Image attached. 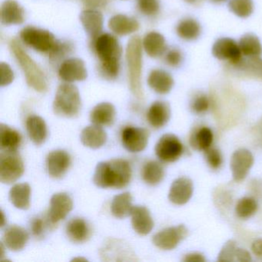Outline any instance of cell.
I'll use <instances>...</instances> for the list:
<instances>
[{"label": "cell", "instance_id": "6da1fadb", "mask_svg": "<svg viewBox=\"0 0 262 262\" xmlns=\"http://www.w3.org/2000/svg\"><path fill=\"white\" fill-rule=\"evenodd\" d=\"M132 174L131 165L128 161L112 159L98 164L93 176V182L99 188L122 189L130 183Z\"/></svg>", "mask_w": 262, "mask_h": 262}, {"label": "cell", "instance_id": "7a4b0ae2", "mask_svg": "<svg viewBox=\"0 0 262 262\" xmlns=\"http://www.w3.org/2000/svg\"><path fill=\"white\" fill-rule=\"evenodd\" d=\"M10 47L12 53L25 74L26 80L29 86L39 93H46L48 90V84L45 74L40 67L26 53L17 40H11Z\"/></svg>", "mask_w": 262, "mask_h": 262}, {"label": "cell", "instance_id": "3957f363", "mask_svg": "<svg viewBox=\"0 0 262 262\" xmlns=\"http://www.w3.org/2000/svg\"><path fill=\"white\" fill-rule=\"evenodd\" d=\"M142 45L139 36H133L126 48V61L128 66V82L130 90L137 99L144 98L142 85Z\"/></svg>", "mask_w": 262, "mask_h": 262}, {"label": "cell", "instance_id": "277c9868", "mask_svg": "<svg viewBox=\"0 0 262 262\" xmlns=\"http://www.w3.org/2000/svg\"><path fill=\"white\" fill-rule=\"evenodd\" d=\"M82 108L79 90L76 85L64 83L59 85L53 102V110L57 116L76 117Z\"/></svg>", "mask_w": 262, "mask_h": 262}, {"label": "cell", "instance_id": "5b68a950", "mask_svg": "<svg viewBox=\"0 0 262 262\" xmlns=\"http://www.w3.org/2000/svg\"><path fill=\"white\" fill-rule=\"evenodd\" d=\"M24 164L17 151H2L0 154V182L14 183L24 173Z\"/></svg>", "mask_w": 262, "mask_h": 262}, {"label": "cell", "instance_id": "8992f818", "mask_svg": "<svg viewBox=\"0 0 262 262\" xmlns=\"http://www.w3.org/2000/svg\"><path fill=\"white\" fill-rule=\"evenodd\" d=\"M20 38L26 45L41 53L53 51L57 43L51 32L33 27L22 30Z\"/></svg>", "mask_w": 262, "mask_h": 262}, {"label": "cell", "instance_id": "52a82bcc", "mask_svg": "<svg viewBox=\"0 0 262 262\" xmlns=\"http://www.w3.org/2000/svg\"><path fill=\"white\" fill-rule=\"evenodd\" d=\"M155 151L159 160L165 163H171L180 159L184 152V146L177 136L165 134L159 139Z\"/></svg>", "mask_w": 262, "mask_h": 262}, {"label": "cell", "instance_id": "ba28073f", "mask_svg": "<svg viewBox=\"0 0 262 262\" xmlns=\"http://www.w3.org/2000/svg\"><path fill=\"white\" fill-rule=\"evenodd\" d=\"M188 235V229L183 225L167 228L158 232L153 237V244L157 248L165 251L174 249Z\"/></svg>", "mask_w": 262, "mask_h": 262}, {"label": "cell", "instance_id": "9c48e42d", "mask_svg": "<svg viewBox=\"0 0 262 262\" xmlns=\"http://www.w3.org/2000/svg\"><path fill=\"white\" fill-rule=\"evenodd\" d=\"M73 202L67 193H56L52 196L50 208L47 215L50 227H56L60 221L66 219L73 210Z\"/></svg>", "mask_w": 262, "mask_h": 262}, {"label": "cell", "instance_id": "30bf717a", "mask_svg": "<svg viewBox=\"0 0 262 262\" xmlns=\"http://www.w3.org/2000/svg\"><path fill=\"white\" fill-rule=\"evenodd\" d=\"M95 49L102 62L120 59L122 47L118 39L113 35L105 33L98 36Z\"/></svg>", "mask_w": 262, "mask_h": 262}, {"label": "cell", "instance_id": "8fae6325", "mask_svg": "<svg viewBox=\"0 0 262 262\" xmlns=\"http://www.w3.org/2000/svg\"><path fill=\"white\" fill-rule=\"evenodd\" d=\"M149 136L146 128L126 127L122 133V145L130 152H140L146 148Z\"/></svg>", "mask_w": 262, "mask_h": 262}, {"label": "cell", "instance_id": "7c38bea8", "mask_svg": "<svg viewBox=\"0 0 262 262\" xmlns=\"http://www.w3.org/2000/svg\"><path fill=\"white\" fill-rule=\"evenodd\" d=\"M212 54L219 60H226L235 66L242 59L238 44L231 38H221L214 42Z\"/></svg>", "mask_w": 262, "mask_h": 262}, {"label": "cell", "instance_id": "4fadbf2b", "mask_svg": "<svg viewBox=\"0 0 262 262\" xmlns=\"http://www.w3.org/2000/svg\"><path fill=\"white\" fill-rule=\"evenodd\" d=\"M254 161L252 153L246 148H240L233 153L230 166L233 179L236 182H242L247 177Z\"/></svg>", "mask_w": 262, "mask_h": 262}, {"label": "cell", "instance_id": "5bb4252c", "mask_svg": "<svg viewBox=\"0 0 262 262\" xmlns=\"http://www.w3.org/2000/svg\"><path fill=\"white\" fill-rule=\"evenodd\" d=\"M59 76L62 80L71 83L85 80L88 72L83 60L79 58H71L62 62L59 70Z\"/></svg>", "mask_w": 262, "mask_h": 262}, {"label": "cell", "instance_id": "9a60e30c", "mask_svg": "<svg viewBox=\"0 0 262 262\" xmlns=\"http://www.w3.org/2000/svg\"><path fill=\"white\" fill-rule=\"evenodd\" d=\"M71 165V157L64 150H56L49 153L47 168L49 174L54 179H61Z\"/></svg>", "mask_w": 262, "mask_h": 262}, {"label": "cell", "instance_id": "2e32d148", "mask_svg": "<svg viewBox=\"0 0 262 262\" xmlns=\"http://www.w3.org/2000/svg\"><path fill=\"white\" fill-rule=\"evenodd\" d=\"M193 191L194 187L191 179L186 177L179 178L171 184L168 199L174 205H183L192 197Z\"/></svg>", "mask_w": 262, "mask_h": 262}, {"label": "cell", "instance_id": "e0dca14e", "mask_svg": "<svg viewBox=\"0 0 262 262\" xmlns=\"http://www.w3.org/2000/svg\"><path fill=\"white\" fill-rule=\"evenodd\" d=\"M28 240V232L24 228L18 225H11L4 231L2 242L8 249L19 251L25 248Z\"/></svg>", "mask_w": 262, "mask_h": 262}, {"label": "cell", "instance_id": "ac0fdd59", "mask_svg": "<svg viewBox=\"0 0 262 262\" xmlns=\"http://www.w3.org/2000/svg\"><path fill=\"white\" fill-rule=\"evenodd\" d=\"M67 237L71 242L82 244L87 242L92 235L90 225L85 219L81 217L72 219L66 227Z\"/></svg>", "mask_w": 262, "mask_h": 262}, {"label": "cell", "instance_id": "d6986e66", "mask_svg": "<svg viewBox=\"0 0 262 262\" xmlns=\"http://www.w3.org/2000/svg\"><path fill=\"white\" fill-rule=\"evenodd\" d=\"M25 10L16 0H6L1 7V23L4 25H19L25 21Z\"/></svg>", "mask_w": 262, "mask_h": 262}, {"label": "cell", "instance_id": "ffe728a7", "mask_svg": "<svg viewBox=\"0 0 262 262\" xmlns=\"http://www.w3.org/2000/svg\"><path fill=\"white\" fill-rule=\"evenodd\" d=\"M133 229L142 235L149 234L154 227V222L149 210L145 206H133L131 213Z\"/></svg>", "mask_w": 262, "mask_h": 262}, {"label": "cell", "instance_id": "44dd1931", "mask_svg": "<svg viewBox=\"0 0 262 262\" xmlns=\"http://www.w3.org/2000/svg\"><path fill=\"white\" fill-rule=\"evenodd\" d=\"M171 117V108L168 102L156 101L151 104L147 113V120L151 126L160 128L165 126Z\"/></svg>", "mask_w": 262, "mask_h": 262}, {"label": "cell", "instance_id": "7402d4cb", "mask_svg": "<svg viewBox=\"0 0 262 262\" xmlns=\"http://www.w3.org/2000/svg\"><path fill=\"white\" fill-rule=\"evenodd\" d=\"M80 21L84 30L92 38H97L103 28V16L98 10H83L80 14Z\"/></svg>", "mask_w": 262, "mask_h": 262}, {"label": "cell", "instance_id": "603a6c76", "mask_svg": "<svg viewBox=\"0 0 262 262\" xmlns=\"http://www.w3.org/2000/svg\"><path fill=\"white\" fill-rule=\"evenodd\" d=\"M116 108L110 102H102L93 108L90 113L92 123L99 126H110L116 119Z\"/></svg>", "mask_w": 262, "mask_h": 262}, {"label": "cell", "instance_id": "cb8c5ba5", "mask_svg": "<svg viewBox=\"0 0 262 262\" xmlns=\"http://www.w3.org/2000/svg\"><path fill=\"white\" fill-rule=\"evenodd\" d=\"M108 27L118 36H126L138 31L139 24L134 18L126 15L117 14L110 19Z\"/></svg>", "mask_w": 262, "mask_h": 262}, {"label": "cell", "instance_id": "d4e9b609", "mask_svg": "<svg viewBox=\"0 0 262 262\" xmlns=\"http://www.w3.org/2000/svg\"><path fill=\"white\" fill-rule=\"evenodd\" d=\"M80 139L85 146L97 149L105 145L107 141V135L102 126L93 124L82 130Z\"/></svg>", "mask_w": 262, "mask_h": 262}, {"label": "cell", "instance_id": "484cf974", "mask_svg": "<svg viewBox=\"0 0 262 262\" xmlns=\"http://www.w3.org/2000/svg\"><path fill=\"white\" fill-rule=\"evenodd\" d=\"M148 84L151 90L161 95L167 94L174 85V79L169 73L162 70H154L148 78Z\"/></svg>", "mask_w": 262, "mask_h": 262}, {"label": "cell", "instance_id": "4316f807", "mask_svg": "<svg viewBox=\"0 0 262 262\" xmlns=\"http://www.w3.org/2000/svg\"><path fill=\"white\" fill-rule=\"evenodd\" d=\"M219 261H251L250 253L239 248L234 241L230 240L224 245L217 257Z\"/></svg>", "mask_w": 262, "mask_h": 262}, {"label": "cell", "instance_id": "83f0119b", "mask_svg": "<svg viewBox=\"0 0 262 262\" xmlns=\"http://www.w3.org/2000/svg\"><path fill=\"white\" fill-rule=\"evenodd\" d=\"M27 130L29 137L36 145H41L47 139V127L40 116H30L27 119Z\"/></svg>", "mask_w": 262, "mask_h": 262}, {"label": "cell", "instance_id": "f1b7e54d", "mask_svg": "<svg viewBox=\"0 0 262 262\" xmlns=\"http://www.w3.org/2000/svg\"><path fill=\"white\" fill-rule=\"evenodd\" d=\"M22 143V136L19 132L5 124H0V145L1 151H17Z\"/></svg>", "mask_w": 262, "mask_h": 262}, {"label": "cell", "instance_id": "f546056e", "mask_svg": "<svg viewBox=\"0 0 262 262\" xmlns=\"http://www.w3.org/2000/svg\"><path fill=\"white\" fill-rule=\"evenodd\" d=\"M31 188L28 183L16 184L12 187L9 194L10 202L16 208L27 210L30 207Z\"/></svg>", "mask_w": 262, "mask_h": 262}, {"label": "cell", "instance_id": "4dcf8cb0", "mask_svg": "<svg viewBox=\"0 0 262 262\" xmlns=\"http://www.w3.org/2000/svg\"><path fill=\"white\" fill-rule=\"evenodd\" d=\"M142 44L145 51L150 57H159L166 50L165 37L157 32L148 33L144 38Z\"/></svg>", "mask_w": 262, "mask_h": 262}, {"label": "cell", "instance_id": "1f68e13d", "mask_svg": "<svg viewBox=\"0 0 262 262\" xmlns=\"http://www.w3.org/2000/svg\"><path fill=\"white\" fill-rule=\"evenodd\" d=\"M133 197L129 192H124L115 196L111 204L112 214L117 219H125L131 215L133 206Z\"/></svg>", "mask_w": 262, "mask_h": 262}, {"label": "cell", "instance_id": "d6a6232c", "mask_svg": "<svg viewBox=\"0 0 262 262\" xmlns=\"http://www.w3.org/2000/svg\"><path fill=\"white\" fill-rule=\"evenodd\" d=\"M165 170L162 164L156 161H149L142 168V179L149 185H157L163 180Z\"/></svg>", "mask_w": 262, "mask_h": 262}, {"label": "cell", "instance_id": "836d02e7", "mask_svg": "<svg viewBox=\"0 0 262 262\" xmlns=\"http://www.w3.org/2000/svg\"><path fill=\"white\" fill-rule=\"evenodd\" d=\"M177 34L181 39L187 41L195 40L201 35L202 29L198 21L192 18H186L182 19L178 24L176 28Z\"/></svg>", "mask_w": 262, "mask_h": 262}, {"label": "cell", "instance_id": "e575fe53", "mask_svg": "<svg viewBox=\"0 0 262 262\" xmlns=\"http://www.w3.org/2000/svg\"><path fill=\"white\" fill-rule=\"evenodd\" d=\"M242 56L248 58L259 57L262 54V46L258 38L254 34L244 35L239 41Z\"/></svg>", "mask_w": 262, "mask_h": 262}, {"label": "cell", "instance_id": "d590c367", "mask_svg": "<svg viewBox=\"0 0 262 262\" xmlns=\"http://www.w3.org/2000/svg\"><path fill=\"white\" fill-rule=\"evenodd\" d=\"M212 131L208 127H202L195 132L190 139V144L193 148L205 151L212 145Z\"/></svg>", "mask_w": 262, "mask_h": 262}, {"label": "cell", "instance_id": "8d00e7d4", "mask_svg": "<svg viewBox=\"0 0 262 262\" xmlns=\"http://www.w3.org/2000/svg\"><path fill=\"white\" fill-rule=\"evenodd\" d=\"M245 74L262 79V59L259 57L248 58L242 60L235 65Z\"/></svg>", "mask_w": 262, "mask_h": 262}, {"label": "cell", "instance_id": "74e56055", "mask_svg": "<svg viewBox=\"0 0 262 262\" xmlns=\"http://www.w3.org/2000/svg\"><path fill=\"white\" fill-rule=\"evenodd\" d=\"M258 205L255 199L251 197H244L236 204L235 213L240 219H249L255 214Z\"/></svg>", "mask_w": 262, "mask_h": 262}, {"label": "cell", "instance_id": "f35d334b", "mask_svg": "<svg viewBox=\"0 0 262 262\" xmlns=\"http://www.w3.org/2000/svg\"><path fill=\"white\" fill-rule=\"evenodd\" d=\"M229 10L240 18H248L254 10L253 0H230Z\"/></svg>", "mask_w": 262, "mask_h": 262}, {"label": "cell", "instance_id": "ab89813d", "mask_svg": "<svg viewBox=\"0 0 262 262\" xmlns=\"http://www.w3.org/2000/svg\"><path fill=\"white\" fill-rule=\"evenodd\" d=\"M205 157L208 166L211 169H219L223 163L222 153L217 148L210 147L209 148L205 150Z\"/></svg>", "mask_w": 262, "mask_h": 262}, {"label": "cell", "instance_id": "60d3db41", "mask_svg": "<svg viewBox=\"0 0 262 262\" xmlns=\"http://www.w3.org/2000/svg\"><path fill=\"white\" fill-rule=\"evenodd\" d=\"M209 106L210 100L206 95H198L191 101V110L196 114H203L206 113Z\"/></svg>", "mask_w": 262, "mask_h": 262}, {"label": "cell", "instance_id": "b9f144b4", "mask_svg": "<svg viewBox=\"0 0 262 262\" xmlns=\"http://www.w3.org/2000/svg\"><path fill=\"white\" fill-rule=\"evenodd\" d=\"M119 61L114 60L102 62L101 71L106 79H114L118 77L119 73Z\"/></svg>", "mask_w": 262, "mask_h": 262}, {"label": "cell", "instance_id": "7bdbcfd3", "mask_svg": "<svg viewBox=\"0 0 262 262\" xmlns=\"http://www.w3.org/2000/svg\"><path fill=\"white\" fill-rule=\"evenodd\" d=\"M139 8L146 16H153L159 12L160 8L159 0H139Z\"/></svg>", "mask_w": 262, "mask_h": 262}, {"label": "cell", "instance_id": "ee69618b", "mask_svg": "<svg viewBox=\"0 0 262 262\" xmlns=\"http://www.w3.org/2000/svg\"><path fill=\"white\" fill-rule=\"evenodd\" d=\"M47 225L50 226L49 223L48 219L44 220L42 217H36L32 220L31 228L32 233L36 237H42L44 232H45L46 227Z\"/></svg>", "mask_w": 262, "mask_h": 262}, {"label": "cell", "instance_id": "f6af8a7d", "mask_svg": "<svg viewBox=\"0 0 262 262\" xmlns=\"http://www.w3.org/2000/svg\"><path fill=\"white\" fill-rule=\"evenodd\" d=\"M0 71H1V86H7L10 85L14 80V73L10 65L5 62H1L0 64Z\"/></svg>", "mask_w": 262, "mask_h": 262}, {"label": "cell", "instance_id": "bcb514c9", "mask_svg": "<svg viewBox=\"0 0 262 262\" xmlns=\"http://www.w3.org/2000/svg\"><path fill=\"white\" fill-rule=\"evenodd\" d=\"M167 64L171 67H178L182 62V54L179 50L173 49L167 53L165 56Z\"/></svg>", "mask_w": 262, "mask_h": 262}, {"label": "cell", "instance_id": "7dc6e473", "mask_svg": "<svg viewBox=\"0 0 262 262\" xmlns=\"http://www.w3.org/2000/svg\"><path fill=\"white\" fill-rule=\"evenodd\" d=\"M205 257L199 253H191L187 254L184 257L183 261L185 262H205Z\"/></svg>", "mask_w": 262, "mask_h": 262}, {"label": "cell", "instance_id": "c3c4849f", "mask_svg": "<svg viewBox=\"0 0 262 262\" xmlns=\"http://www.w3.org/2000/svg\"><path fill=\"white\" fill-rule=\"evenodd\" d=\"M82 2L89 7H94V8L100 7L101 8V7L106 6L108 0H82Z\"/></svg>", "mask_w": 262, "mask_h": 262}, {"label": "cell", "instance_id": "681fc988", "mask_svg": "<svg viewBox=\"0 0 262 262\" xmlns=\"http://www.w3.org/2000/svg\"><path fill=\"white\" fill-rule=\"evenodd\" d=\"M251 250L256 256L262 257V238H258L253 242Z\"/></svg>", "mask_w": 262, "mask_h": 262}, {"label": "cell", "instance_id": "f907efd6", "mask_svg": "<svg viewBox=\"0 0 262 262\" xmlns=\"http://www.w3.org/2000/svg\"><path fill=\"white\" fill-rule=\"evenodd\" d=\"M185 2L188 3V4H193L194 3L197 2L198 0H185Z\"/></svg>", "mask_w": 262, "mask_h": 262}, {"label": "cell", "instance_id": "816d5d0a", "mask_svg": "<svg viewBox=\"0 0 262 262\" xmlns=\"http://www.w3.org/2000/svg\"><path fill=\"white\" fill-rule=\"evenodd\" d=\"M211 1H213V2L214 3H222L224 2V1H225V0H211Z\"/></svg>", "mask_w": 262, "mask_h": 262}]
</instances>
